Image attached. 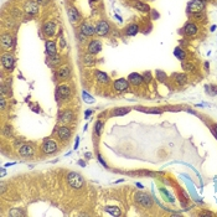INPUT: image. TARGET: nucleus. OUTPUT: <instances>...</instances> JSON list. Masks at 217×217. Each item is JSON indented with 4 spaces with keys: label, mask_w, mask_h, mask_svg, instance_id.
I'll return each instance as SVG.
<instances>
[{
    "label": "nucleus",
    "mask_w": 217,
    "mask_h": 217,
    "mask_svg": "<svg viewBox=\"0 0 217 217\" xmlns=\"http://www.w3.org/2000/svg\"><path fill=\"white\" fill-rule=\"evenodd\" d=\"M67 181L70 184V186L73 189H81L83 186V177L77 172H70L67 175Z\"/></svg>",
    "instance_id": "obj_1"
},
{
    "label": "nucleus",
    "mask_w": 217,
    "mask_h": 217,
    "mask_svg": "<svg viewBox=\"0 0 217 217\" xmlns=\"http://www.w3.org/2000/svg\"><path fill=\"white\" fill-rule=\"evenodd\" d=\"M205 9V3L204 0H192L191 3H189L187 5V11L189 13H194L195 16L200 15V13H202Z\"/></svg>",
    "instance_id": "obj_2"
},
{
    "label": "nucleus",
    "mask_w": 217,
    "mask_h": 217,
    "mask_svg": "<svg viewBox=\"0 0 217 217\" xmlns=\"http://www.w3.org/2000/svg\"><path fill=\"white\" fill-rule=\"evenodd\" d=\"M135 201L138 204H140L144 207H150L153 205V200L150 199L149 195H146L144 192H136L135 194Z\"/></svg>",
    "instance_id": "obj_3"
},
{
    "label": "nucleus",
    "mask_w": 217,
    "mask_h": 217,
    "mask_svg": "<svg viewBox=\"0 0 217 217\" xmlns=\"http://www.w3.org/2000/svg\"><path fill=\"white\" fill-rule=\"evenodd\" d=\"M14 63H15V60H14V56L11 54H9V52H5V54L1 55V65L6 68V70H13L14 68Z\"/></svg>",
    "instance_id": "obj_4"
},
{
    "label": "nucleus",
    "mask_w": 217,
    "mask_h": 217,
    "mask_svg": "<svg viewBox=\"0 0 217 217\" xmlns=\"http://www.w3.org/2000/svg\"><path fill=\"white\" fill-rule=\"evenodd\" d=\"M56 150H57V145L54 140L46 139L44 141V144H42V151H44L45 154H54Z\"/></svg>",
    "instance_id": "obj_5"
},
{
    "label": "nucleus",
    "mask_w": 217,
    "mask_h": 217,
    "mask_svg": "<svg viewBox=\"0 0 217 217\" xmlns=\"http://www.w3.org/2000/svg\"><path fill=\"white\" fill-rule=\"evenodd\" d=\"M14 45V39L10 34H3L1 35V47L5 50L11 49Z\"/></svg>",
    "instance_id": "obj_6"
},
{
    "label": "nucleus",
    "mask_w": 217,
    "mask_h": 217,
    "mask_svg": "<svg viewBox=\"0 0 217 217\" xmlns=\"http://www.w3.org/2000/svg\"><path fill=\"white\" fill-rule=\"evenodd\" d=\"M94 30H96V34L98 36H104L109 33V25L105 21H100V23H98V25L96 26Z\"/></svg>",
    "instance_id": "obj_7"
},
{
    "label": "nucleus",
    "mask_w": 217,
    "mask_h": 217,
    "mask_svg": "<svg viewBox=\"0 0 217 217\" xmlns=\"http://www.w3.org/2000/svg\"><path fill=\"white\" fill-rule=\"evenodd\" d=\"M128 87H129V83L124 78H119L114 82V89L118 91V92H124V91L128 89Z\"/></svg>",
    "instance_id": "obj_8"
},
{
    "label": "nucleus",
    "mask_w": 217,
    "mask_h": 217,
    "mask_svg": "<svg viewBox=\"0 0 217 217\" xmlns=\"http://www.w3.org/2000/svg\"><path fill=\"white\" fill-rule=\"evenodd\" d=\"M42 31H44V34L46 36L55 35V33H56V25L52 23V21H47V23H45L44 26H42Z\"/></svg>",
    "instance_id": "obj_9"
},
{
    "label": "nucleus",
    "mask_w": 217,
    "mask_h": 217,
    "mask_svg": "<svg viewBox=\"0 0 217 217\" xmlns=\"http://www.w3.org/2000/svg\"><path fill=\"white\" fill-rule=\"evenodd\" d=\"M100 50H102V45H100V42L98 40H92L91 42H89V45H88V54H91V55L98 54Z\"/></svg>",
    "instance_id": "obj_10"
},
{
    "label": "nucleus",
    "mask_w": 217,
    "mask_h": 217,
    "mask_svg": "<svg viewBox=\"0 0 217 217\" xmlns=\"http://www.w3.org/2000/svg\"><path fill=\"white\" fill-rule=\"evenodd\" d=\"M39 3L37 1H29L26 3L25 5V11L28 14H31V15H35L39 13Z\"/></svg>",
    "instance_id": "obj_11"
},
{
    "label": "nucleus",
    "mask_w": 217,
    "mask_h": 217,
    "mask_svg": "<svg viewBox=\"0 0 217 217\" xmlns=\"http://www.w3.org/2000/svg\"><path fill=\"white\" fill-rule=\"evenodd\" d=\"M19 153L21 156H25V158H29V156H33L34 154V148L31 146L30 144H23L20 146Z\"/></svg>",
    "instance_id": "obj_12"
},
{
    "label": "nucleus",
    "mask_w": 217,
    "mask_h": 217,
    "mask_svg": "<svg viewBox=\"0 0 217 217\" xmlns=\"http://www.w3.org/2000/svg\"><path fill=\"white\" fill-rule=\"evenodd\" d=\"M128 81H129V83L134 84V86H139V84L144 82V77L139 75V73H130L128 77Z\"/></svg>",
    "instance_id": "obj_13"
},
{
    "label": "nucleus",
    "mask_w": 217,
    "mask_h": 217,
    "mask_svg": "<svg viewBox=\"0 0 217 217\" xmlns=\"http://www.w3.org/2000/svg\"><path fill=\"white\" fill-rule=\"evenodd\" d=\"M71 94V88L68 86H60L57 88V98L65 99Z\"/></svg>",
    "instance_id": "obj_14"
},
{
    "label": "nucleus",
    "mask_w": 217,
    "mask_h": 217,
    "mask_svg": "<svg viewBox=\"0 0 217 217\" xmlns=\"http://www.w3.org/2000/svg\"><path fill=\"white\" fill-rule=\"evenodd\" d=\"M67 15H68V19H70V21L72 24H75L77 23V21L79 20V13H78V10L75 9V8H68L67 9Z\"/></svg>",
    "instance_id": "obj_15"
},
{
    "label": "nucleus",
    "mask_w": 217,
    "mask_h": 217,
    "mask_svg": "<svg viewBox=\"0 0 217 217\" xmlns=\"http://www.w3.org/2000/svg\"><path fill=\"white\" fill-rule=\"evenodd\" d=\"M79 31H81V34L84 35V36H92L93 34H96V30H94L92 26L89 24H87V23H84V24L81 25Z\"/></svg>",
    "instance_id": "obj_16"
},
{
    "label": "nucleus",
    "mask_w": 217,
    "mask_h": 217,
    "mask_svg": "<svg viewBox=\"0 0 217 217\" xmlns=\"http://www.w3.org/2000/svg\"><path fill=\"white\" fill-rule=\"evenodd\" d=\"M70 75H71V68L66 66V67H62L59 70V72H57V78L59 79H66V78L70 77Z\"/></svg>",
    "instance_id": "obj_17"
},
{
    "label": "nucleus",
    "mask_w": 217,
    "mask_h": 217,
    "mask_svg": "<svg viewBox=\"0 0 217 217\" xmlns=\"http://www.w3.org/2000/svg\"><path fill=\"white\" fill-rule=\"evenodd\" d=\"M57 134H59L60 136V139L62 140H67L68 138H70V135H71V130L67 128V127H61V128L57 130Z\"/></svg>",
    "instance_id": "obj_18"
},
{
    "label": "nucleus",
    "mask_w": 217,
    "mask_h": 217,
    "mask_svg": "<svg viewBox=\"0 0 217 217\" xmlns=\"http://www.w3.org/2000/svg\"><path fill=\"white\" fill-rule=\"evenodd\" d=\"M46 52L49 56H52V55H56V44L54 41H46Z\"/></svg>",
    "instance_id": "obj_19"
},
{
    "label": "nucleus",
    "mask_w": 217,
    "mask_h": 217,
    "mask_svg": "<svg viewBox=\"0 0 217 217\" xmlns=\"http://www.w3.org/2000/svg\"><path fill=\"white\" fill-rule=\"evenodd\" d=\"M185 33H186L187 35H190V36H192V35H195L197 33V26L195 25V24H192V23H189V24H186L185 25Z\"/></svg>",
    "instance_id": "obj_20"
},
{
    "label": "nucleus",
    "mask_w": 217,
    "mask_h": 217,
    "mask_svg": "<svg viewBox=\"0 0 217 217\" xmlns=\"http://www.w3.org/2000/svg\"><path fill=\"white\" fill-rule=\"evenodd\" d=\"M96 77H97V79L100 83H108L109 82L108 75H107V73H104V72H102V71H97L96 72Z\"/></svg>",
    "instance_id": "obj_21"
},
{
    "label": "nucleus",
    "mask_w": 217,
    "mask_h": 217,
    "mask_svg": "<svg viewBox=\"0 0 217 217\" xmlns=\"http://www.w3.org/2000/svg\"><path fill=\"white\" fill-rule=\"evenodd\" d=\"M72 118H73V113L71 112V110H65V112L60 115V120L63 122V123L72 120Z\"/></svg>",
    "instance_id": "obj_22"
},
{
    "label": "nucleus",
    "mask_w": 217,
    "mask_h": 217,
    "mask_svg": "<svg viewBox=\"0 0 217 217\" xmlns=\"http://www.w3.org/2000/svg\"><path fill=\"white\" fill-rule=\"evenodd\" d=\"M138 31H139V26L135 25V24H131V25H129L128 28H127V35L134 36L135 34H138Z\"/></svg>",
    "instance_id": "obj_23"
},
{
    "label": "nucleus",
    "mask_w": 217,
    "mask_h": 217,
    "mask_svg": "<svg viewBox=\"0 0 217 217\" xmlns=\"http://www.w3.org/2000/svg\"><path fill=\"white\" fill-rule=\"evenodd\" d=\"M104 210L112 216H119L120 215V210H119V207H117V206H107Z\"/></svg>",
    "instance_id": "obj_24"
},
{
    "label": "nucleus",
    "mask_w": 217,
    "mask_h": 217,
    "mask_svg": "<svg viewBox=\"0 0 217 217\" xmlns=\"http://www.w3.org/2000/svg\"><path fill=\"white\" fill-rule=\"evenodd\" d=\"M174 78H175V81L179 84H185L187 82V77L184 73H176V75H174Z\"/></svg>",
    "instance_id": "obj_25"
},
{
    "label": "nucleus",
    "mask_w": 217,
    "mask_h": 217,
    "mask_svg": "<svg viewBox=\"0 0 217 217\" xmlns=\"http://www.w3.org/2000/svg\"><path fill=\"white\" fill-rule=\"evenodd\" d=\"M60 56L59 55H52V56H50V59H49V63L51 66H57L60 63Z\"/></svg>",
    "instance_id": "obj_26"
},
{
    "label": "nucleus",
    "mask_w": 217,
    "mask_h": 217,
    "mask_svg": "<svg viewBox=\"0 0 217 217\" xmlns=\"http://www.w3.org/2000/svg\"><path fill=\"white\" fill-rule=\"evenodd\" d=\"M174 55H175L179 60H181V61L185 60V52L180 49V47H176V49L174 50Z\"/></svg>",
    "instance_id": "obj_27"
},
{
    "label": "nucleus",
    "mask_w": 217,
    "mask_h": 217,
    "mask_svg": "<svg viewBox=\"0 0 217 217\" xmlns=\"http://www.w3.org/2000/svg\"><path fill=\"white\" fill-rule=\"evenodd\" d=\"M134 6H135L136 9H138V10H140V11H144V13L149 11V6H148L146 4H143V3H140V1L135 3V4H134Z\"/></svg>",
    "instance_id": "obj_28"
},
{
    "label": "nucleus",
    "mask_w": 217,
    "mask_h": 217,
    "mask_svg": "<svg viewBox=\"0 0 217 217\" xmlns=\"http://www.w3.org/2000/svg\"><path fill=\"white\" fill-rule=\"evenodd\" d=\"M206 92H207L210 96H216L217 94V87L213 86V84H209V86H206Z\"/></svg>",
    "instance_id": "obj_29"
},
{
    "label": "nucleus",
    "mask_w": 217,
    "mask_h": 217,
    "mask_svg": "<svg viewBox=\"0 0 217 217\" xmlns=\"http://www.w3.org/2000/svg\"><path fill=\"white\" fill-rule=\"evenodd\" d=\"M129 108H117L114 109L113 115H125L127 113H129Z\"/></svg>",
    "instance_id": "obj_30"
},
{
    "label": "nucleus",
    "mask_w": 217,
    "mask_h": 217,
    "mask_svg": "<svg viewBox=\"0 0 217 217\" xmlns=\"http://www.w3.org/2000/svg\"><path fill=\"white\" fill-rule=\"evenodd\" d=\"M83 62H84V65H88V66H91V65H93L94 62V59L91 56V55H84L83 56Z\"/></svg>",
    "instance_id": "obj_31"
},
{
    "label": "nucleus",
    "mask_w": 217,
    "mask_h": 217,
    "mask_svg": "<svg viewBox=\"0 0 217 217\" xmlns=\"http://www.w3.org/2000/svg\"><path fill=\"white\" fill-rule=\"evenodd\" d=\"M82 97H83V99H84V102H87V103H94L93 97L91 96V94H88L87 92H83V93H82Z\"/></svg>",
    "instance_id": "obj_32"
},
{
    "label": "nucleus",
    "mask_w": 217,
    "mask_h": 217,
    "mask_svg": "<svg viewBox=\"0 0 217 217\" xmlns=\"http://www.w3.org/2000/svg\"><path fill=\"white\" fill-rule=\"evenodd\" d=\"M156 77H158V79L160 82H164L166 79V75H165V72H163V71H160V70H156Z\"/></svg>",
    "instance_id": "obj_33"
},
{
    "label": "nucleus",
    "mask_w": 217,
    "mask_h": 217,
    "mask_svg": "<svg viewBox=\"0 0 217 217\" xmlns=\"http://www.w3.org/2000/svg\"><path fill=\"white\" fill-rule=\"evenodd\" d=\"M9 215L10 216H24V212L21 210H19V209H13L11 211H10Z\"/></svg>",
    "instance_id": "obj_34"
},
{
    "label": "nucleus",
    "mask_w": 217,
    "mask_h": 217,
    "mask_svg": "<svg viewBox=\"0 0 217 217\" xmlns=\"http://www.w3.org/2000/svg\"><path fill=\"white\" fill-rule=\"evenodd\" d=\"M102 127H103V123H102V122H97V123H96V133L99 135L100 133H102Z\"/></svg>",
    "instance_id": "obj_35"
},
{
    "label": "nucleus",
    "mask_w": 217,
    "mask_h": 217,
    "mask_svg": "<svg viewBox=\"0 0 217 217\" xmlns=\"http://www.w3.org/2000/svg\"><path fill=\"white\" fill-rule=\"evenodd\" d=\"M182 67H184V70H186V71H194L195 70L194 65H191V63H182Z\"/></svg>",
    "instance_id": "obj_36"
},
{
    "label": "nucleus",
    "mask_w": 217,
    "mask_h": 217,
    "mask_svg": "<svg viewBox=\"0 0 217 217\" xmlns=\"http://www.w3.org/2000/svg\"><path fill=\"white\" fill-rule=\"evenodd\" d=\"M0 104H1V109H5V99H4V94H1V98H0Z\"/></svg>",
    "instance_id": "obj_37"
},
{
    "label": "nucleus",
    "mask_w": 217,
    "mask_h": 217,
    "mask_svg": "<svg viewBox=\"0 0 217 217\" xmlns=\"http://www.w3.org/2000/svg\"><path fill=\"white\" fill-rule=\"evenodd\" d=\"M36 1H37L40 5H47V4H49L50 0H36Z\"/></svg>",
    "instance_id": "obj_38"
},
{
    "label": "nucleus",
    "mask_w": 217,
    "mask_h": 217,
    "mask_svg": "<svg viewBox=\"0 0 217 217\" xmlns=\"http://www.w3.org/2000/svg\"><path fill=\"white\" fill-rule=\"evenodd\" d=\"M143 77H144V81H145V82H149V81H150V73H149V72L145 73V75L143 76Z\"/></svg>",
    "instance_id": "obj_39"
},
{
    "label": "nucleus",
    "mask_w": 217,
    "mask_h": 217,
    "mask_svg": "<svg viewBox=\"0 0 217 217\" xmlns=\"http://www.w3.org/2000/svg\"><path fill=\"white\" fill-rule=\"evenodd\" d=\"M98 160H99L100 163H102V165H103V166H107V164H105V163H104V160H103V159H102V156H100V155H98Z\"/></svg>",
    "instance_id": "obj_40"
},
{
    "label": "nucleus",
    "mask_w": 217,
    "mask_h": 217,
    "mask_svg": "<svg viewBox=\"0 0 217 217\" xmlns=\"http://www.w3.org/2000/svg\"><path fill=\"white\" fill-rule=\"evenodd\" d=\"M5 174H6V171H5V169H4V168H1V171H0V176H1V177H4V176H5Z\"/></svg>",
    "instance_id": "obj_41"
},
{
    "label": "nucleus",
    "mask_w": 217,
    "mask_h": 217,
    "mask_svg": "<svg viewBox=\"0 0 217 217\" xmlns=\"http://www.w3.org/2000/svg\"><path fill=\"white\" fill-rule=\"evenodd\" d=\"M78 144H79V138L77 136V138H76V143H75V149H77V148H78Z\"/></svg>",
    "instance_id": "obj_42"
},
{
    "label": "nucleus",
    "mask_w": 217,
    "mask_h": 217,
    "mask_svg": "<svg viewBox=\"0 0 217 217\" xmlns=\"http://www.w3.org/2000/svg\"><path fill=\"white\" fill-rule=\"evenodd\" d=\"M66 46V42H65V39L61 37V47H65Z\"/></svg>",
    "instance_id": "obj_43"
},
{
    "label": "nucleus",
    "mask_w": 217,
    "mask_h": 217,
    "mask_svg": "<svg viewBox=\"0 0 217 217\" xmlns=\"http://www.w3.org/2000/svg\"><path fill=\"white\" fill-rule=\"evenodd\" d=\"M213 133H215V136H216V138H217V125H213Z\"/></svg>",
    "instance_id": "obj_44"
},
{
    "label": "nucleus",
    "mask_w": 217,
    "mask_h": 217,
    "mask_svg": "<svg viewBox=\"0 0 217 217\" xmlns=\"http://www.w3.org/2000/svg\"><path fill=\"white\" fill-rule=\"evenodd\" d=\"M92 114V110H87L86 112V118H88V115H91Z\"/></svg>",
    "instance_id": "obj_45"
},
{
    "label": "nucleus",
    "mask_w": 217,
    "mask_h": 217,
    "mask_svg": "<svg viewBox=\"0 0 217 217\" xmlns=\"http://www.w3.org/2000/svg\"><path fill=\"white\" fill-rule=\"evenodd\" d=\"M91 1H98V0H91Z\"/></svg>",
    "instance_id": "obj_46"
}]
</instances>
